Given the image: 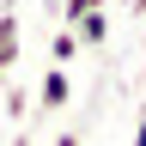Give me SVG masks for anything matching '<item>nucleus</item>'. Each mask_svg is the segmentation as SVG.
I'll list each match as a JSON object with an SVG mask.
<instances>
[{
  "label": "nucleus",
  "instance_id": "nucleus-1",
  "mask_svg": "<svg viewBox=\"0 0 146 146\" xmlns=\"http://www.w3.org/2000/svg\"><path fill=\"white\" fill-rule=\"evenodd\" d=\"M67 104H73V79H67V67H49L43 85H36V98H31V110H43V116H49V110H67Z\"/></svg>",
  "mask_w": 146,
  "mask_h": 146
},
{
  "label": "nucleus",
  "instance_id": "nucleus-2",
  "mask_svg": "<svg viewBox=\"0 0 146 146\" xmlns=\"http://www.w3.org/2000/svg\"><path fill=\"white\" fill-rule=\"evenodd\" d=\"M67 31H73V43H79V49H104V43H110V18H104V6L67 18Z\"/></svg>",
  "mask_w": 146,
  "mask_h": 146
},
{
  "label": "nucleus",
  "instance_id": "nucleus-3",
  "mask_svg": "<svg viewBox=\"0 0 146 146\" xmlns=\"http://www.w3.org/2000/svg\"><path fill=\"white\" fill-rule=\"evenodd\" d=\"M18 49H25V43H18V12L0 6V79L18 67Z\"/></svg>",
  "mask_w": 146,
  "mask_h": 146
},
{
  "label": "nucleus",
  "instance_id": "nucleus-4",
  "mask_svg": "<svg viewBox=\"0 0 146 146\" xmlns=\"http://www.w3.org/2000/svg\"><path fill=\"white\" fill-rule=\"evenodd\" d=\"M73 55H79V43H73V31L61 25V31H55V43H49V67H67Z\"/></svg>",
  "mask_w": 146,
  "mask_h": 146
},
{
  "label": "nucleus",
  "instance_id": "nucleus-5",
  "mask_svg": "<svg viewBox=\"0 0 146 146\" xmlns=\"http://www.w3.org/2000/svg\"><path fill=\"white\" fill-rule=\"evenodd\" d=\"M91 6H104V0H61V12H55V18L67 25V18H79V12H91Z\"/></svg>",
  "mask_w": 146,
  "mask_h": 146
},
{
  "label": "nucleus",
  "instance_id": "nucleus-6",
  "mask_svg": "<svg viewBox=\"0 0 146 146\" xmlns=\"http://www.w3.org/2000/svg\"><path fill=\"white\" fill-rule=\"evenodd\" d=\"M6 116H12V122L31 116V98H25V91H6Z\"/></svg>",
  "mask_w": 146,
  "mask_h": 146
},
{
  "label": "nucleus",
  "instance_id": "nucleus-7",
  "mask_svg": "<svg viewBox=\"0 0 146 146\" xmlns=\"http://www.w3.org/2000/svg\"><path fill=\"white\" fill-rule=\"evenodd\" d=\"M55 146H85V134H55Z\"/></svg>",
  "mask_w": 146,
  "mask_h": 146
},
{
  "label": "nucleus",
  "instance_id": "nucleus-8",
  "mask_svg": "<svg viewBox=\"0 0 146 146\" xmlns=\"http://www.w3.org/2000/svg\"><path fill=\"white\" fill-rule=\"evenodd\" d=\"M122 6H128V12H140V18H146V0H122Z\"/></svg>",
  "mask_w": 146,
  "mask_h": 146
},
{
  "label": "nucleus",
  "instance_id": "nucleus-9",
  "mask_svg": "<svg viewBox=\"0 0 146 146\" xmlns=\"http://www.w3.org/2000/svg\"><path fill=\"white\" fill-rule=\"evenodd\" d=\"M134 146H146V116H140V128H134Z\"/></svg>",
  "mask_w": 146,
  "mask_h": 146
},
{
  "label": "nucleus",
  "instance_id": "nucleus-10",
  "mask_svg": "<svg viewBox=\"0 0 146 146\" xmlns=\"http://www.w3.org/2000/svg\"><path fill=\"white\" fill-rule=\"evenodd\" d=\"M12 146H36V140H31V134H12Z\"/></svg>",
  "mask_w": 146,
  "mask_h": 146
}]
</instances>
